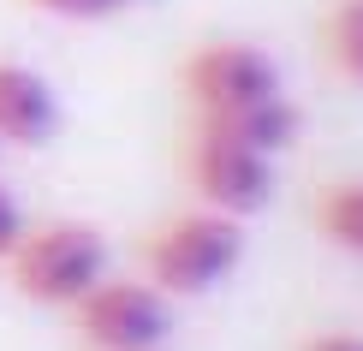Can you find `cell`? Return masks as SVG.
Wrapping results in <instances>:
<instances>
[{"label": "cell", "mask_w": 363, "mask_h": 351, "mask_svg": "<svg viewBox=\"0 0 363 351\" xmlns=\"http://www.w3.org/2000/svg\"><path fill=\"white\" fill-rule=\"evenodd\" d=\"M179 89H185V101L196 113H220V108L280 96V66L250 42H203L179 66Z\"/></svg>", "instance_id": "obj_5"}, {"label": "cell", "mask_w": 363, "mask_h": 351, "mask_svg": "<svg viewBox=\"0 0 363 351\" xmlns=\"http://www.w3.org/2000/svg\"><path fill=\"white\" fill-rule=\"evenodd\" d=\"M322 48L334 60L340 78H352L363 89V0H340L322 24Z\"/></svg>", "instance_id": "obj_9"}, {"label": "cell", "mask_w": 363, "mask_h": 351, "mask_svg": "<svg viewBox=\"0 0 363 351\" xmlns=\"http://www.w3.org/2000/svg\"><path fill=\"white\" fill-rule=\"evenodd\" d=\"M18 233H24V208H18V196L0 185V262H6V250L18 244Z\"/></svg>", "instance_id": "obj_11"}, {"label": "cell", "mask_w": 363, "mask_h": 351, "mask_svg": "<svg viewBox=\"0 0 363 351\" xmlns=\"http://www.w3.org/2000/svg\"><path fill=\"white\" fill-rule=\"evenodd\" d=\"M30 6L54 12V18H108V12H119L125 0H30Z\"/></svg>", "instance_id": "obj_10"}, {"label": "cell", "mask_w": 363, "mask_h": 351, "mask_svg": "<svg viewBox=\"0 0 363 351\" xmlns=\"http://www.w3.org/2000/svg\"><path fill=\"white\" fill-rule=\"evenodd\" d=\"M108 274V238L89 221H24L18 244L6 250L12 292L42 310H72Z\"/></svg>", "instance_id": "obj_2"}, {"label": "cell", "mask_w": 363, "mask_h": 351, "mask_svg": "<svg viewBox=\"0 0 363 351\" xmlns=\"http://www.w3.org/2000/svg\"><path fill=\"white\" fill-rule=\"evenodd\" d=\"M196 137H215V143H238L250 155H286L298 143V108L280 96H262V101H245V108H220V113H196L191 119Z\"/></svg>", "instance_id": "obj_6"}, {"label": "cell", "mask_w": 363, "mask_h": 351, "mask_svg": "<svg viewBox=\"0 0 363 351\" xmlns=\"http://www.w3.org/2000/svg\"><path fill=\"white\" fill-rule=\"evenodd\" d=\"M60 126V101L42 72H30L24 60H0V143L42 149Z\"/></svg>", "instance_id": "obj_7"}, {"label": "cell", "mask_w": 363, "mask_h": 351, "mask_svg": "<svg viewBox=\"0 0 363 351\" xmlns=\"http://www.w3.org/2000/svg\"><path fill=\"white\" fill-rule=\"evenodd\" d=\"M315 233H322L334 250L345 256H363V179H334L310 208Z\"/></svg>", "instance_id": "obj_8"}, {"label": "cell", "mask_w": 363, "mask_h": 351, "mask_svg": "<svg viewBox=\"0 0 363 351\" xmlns=\"http://www.w3.org/2000/svg\"><path fill=\"white\" fill-rule=\"evenodd\" d=\"M245 262V226L215 208H179L143 238V280L161 298H203Z\"/></svg>", "instance_id": "obj_1"}, {"label": "cell", "mask_w": 363, "mask_h": 351, "mask_svg": "<svg viewBox=\"0 0 363 351\" xmlns=\"http://www.w3.org/2000/svg\"><path fill=\"white\" fill-rule=\"evenodd\" d=\"M185 185L196 196V208L250 221L274 203V161L250 155L238 143H215V137H185Z\"/></svg>", "instance_id": "obj_4"}, {"label": "cell", "mask_w": 363, "mask_h": 351, "mask_svg": "<svg viewBox=\"0 0 363 351\" xmlns=\"http://www.w3.org/2000/svg\"><path fill=\"white\" fill-rule=\"evenodd\" d=\"M72 328L89 351H161L173 333V298H161L149 280L101 274L72 303Z\"/></svg>", "instance_id": "obj_3"}, {"label": "cell", "mask_w": 363, "mask_h": 351, "mask_svg": "<svg viewBox=\"0 0 363 351\" xmlns=\"http://www.w3.org/2000/svg\"><path fill=\"white\" fill-rule=\"evenodd\" d=\"M298 351H363V333H340V328L304 333V340H298Z\"/></svg>", "instance_id": "obj_12"}]
</instances>
